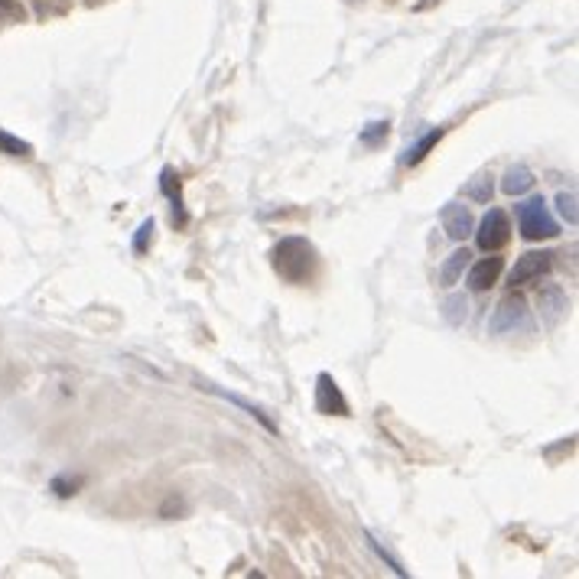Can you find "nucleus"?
<instances>
[{
	"mask_svg": "<svg viewBox=\"0 0 579 579\" xmlns=\"http://www.w3.org/2000/svg\"><path fill=\"white\" fill-rule=\"evenodd\" d=\"M0 153H7V156H33V143L20 141L16 134H10V131H4V127H0Z\"/></svg>",
	"mask_w": 579,
	"mask_h": 579,
	"instance_id": "nucleus-17",
	"label": "nucleus"
},
{
	"mask_svg": "<svg viewBox=\"0 0 579 579\" xmlns=\"http://www.w3.org/2000/svg\"><path fill=\"white\" fill-rule=\"evenodd\" d=\"M387 131H391L387 121H372V124L362 131V143L364 147H378L381 141H387Z\"/></svg>",
	"mask_w": 579,
	"mask_h": 579,
	"instance_id": "nucleus-18",
	"label": "nucleus"
},
{
	"mask_svg": "<svg viewBox=\"0 0 579 579\" xmlns=\"http://www.w3.org/2000/svg\"><path fill=\"white\" fill-rule=\"evenodd\" d=\"M534 173H531V166H511V170L505 173V179H501V193L505 195H524L534 189Z\"/></svg>",
	"mask_w": 579,
	"mask_h": 579,
	"instance_id": "nucleus-13",
	"label": "nucleus"
},
{
	"mask_svg": "<svg viewBox=\"0 0 579 579\" xmlns=\"http://www.w3.org/2000/svg\"><path fill=\"white\" fill-rule=\"evenodd\" d=\"M49 489L56 491L59 498H72L75 491L82 489V476H56V479H52Z\"/></svg>",
	"mask_w": 579,
	"mask_h": 579,
	"instance_id": "nucleus-19",
	"label": "nucleus"
},
{
	"mask_svg": "<svg viewBox=\"0 0 579 579\" xmlns=\"http://www.w3.org/2000/svg\"><path fill=\"white\" fill-rule=\"evenodd\" d=\"M316 410L326 416H349V401H345L339 381L329 372H322L316 378Z\"/></svg>",
	"mask_w": 579,
	"mask_h": 579,
	"instance_id": "nucleus-6",
	"label": "nucleus"
},
{
	"mask_svg": "<svg viewBox=\"0 0 579 579\" xmlns=\"http://www.w3.org/2000/svg\"><path fill=\"white\" fill-rule=\"evenodd\" d=\"M501 270H505V260L495 258V254L482 258L479 264H468V270H466L468 290H476V293H485V290H491L498 283V277H501Z\"/></svg>",
	"mask_w": 579,
	"mask_h": 579,
	"instance_id": "nucleus-8",
	"label": "nucleus"
},
{
	"mask_svg": "<svg viewBox=\"0 0 579 579\" xmlns=\"http://www.w3.org/2000/svg\"><path fill=\"white\" fill-rule=\"evenodd\" d=\"M439 222L443 231L453 241H466L472 231H476V218H472V208L462 205V202H446L443 212H439Z\"/></svg>",
	"mask_w": 579,
	"mask_h": 579,
	"instance_id": "nucleus-7",
	"label": "nucleus"
},
{
	"mask_svg": "<svg viewBox=\"0 0 579 579\" xmlns=\"http://www.w3.org/2000/svg\"><path fill=\"white\" fill-rule=\"evenodd\" d=\"M160 189L170 195V202H173V222L183 228V225L189 222V216H186V208H183V189H179V176H176V173H173V170L160 173Z\"/></svg>",
	"mask_w": 579,
	"mask_h": 579,
	"instance_id": "nucleus-11",
	"label": "nucleus"
},
{
	"mask_svg": "<svg viewBox=\"0 0 579 579\" xmlns=\"http://www.w3.org/2000/svg\"><path fill=\"white\" fill-rule=\"evenodd\" d=\"M524 326H528V303H524V297H518V293H508V297L495 306V312H491L489 329L495 335H501Z\"/></svg>",
	"mask_w": 579,
	"mask_h": 579,
	"instance_id": "nucleus-4",
	"label": "nucleus"
},
{
	"mask_svg": "<svg viewBox=\"0 0 579 579\" xmlns=\"http://www.w3.org/2000/svg\"><path fill=\"white\" fill-rule=\"evenodd\" d=\"M550 268H553V254L550 251H528L521 254L518 264L511 268V274H508V287H524V283H534L541 280V277L550 274Z\"/></svg>",
	"mask_w": 579,
	"mask_h": 579,
	"instance_id": "nucleus-5",
	"label": "nucleus"
},
{
	"mask_svg": "<svg viewBox=\"0 0 579 579\" xmlns=\"http://www.w3.org/2000/svg\"><path fill=\"white\" fill-rule=\"evenodd\" d=\"M23 20H26V10L16 0H0V23H23Z\"/></svg>",
	"mask_w": 579,
	"mask_h": 579,
	"instance_id": "nucleus-21",
	"label": "nucleus"
},
{
	"mask_svg": "<svg viewBox=\"0 0 579 579\" xmlns=\"http://www.w3.org/2000/svg\"><path fill=\"white\" fill-rule=\"evenodd\" d=\"M368 543H372V547H374V553H378V557L384 560V563L391 566V570L397 573V576H407V570H404V566H401V560H394L391 553H387V547H384V543H378V541H374L372 534H368Z\"/></svg>",
	"mask_w": 579,
	"mask_h": 579,
	"instance_id": "nucleus-22",
	"label": "nucleus"
},
{
	"mask_svg": "<svg viewBox=\"0 0 579 579\" xmlns=\"http://www.w3.org/2000/svg\"><path fill=\"white\" fill-rule=\"evenodd\" d=\"M468 316V300L462 297V293H456V297H449L443 303V320L449 322V326H462Z\"/></svg>",
	"mask_w": 579,
	"mask_h": 579,
	"instance_id": "nucleus-16",
	"label": "nucleus"
},
{
	"mask_svg": "<svg viewBox=\"0 0 579 579\" xmlns=\"http://www.w3.org/2000/svg\"><path fill=\"white\" fill-rule=\"evenodd\" d=\"M270 264H274L277 277H283L287 283H297V287H306L320 274V254L303 235H287V238L277 241L274 251H270Z\"/></svg>",
	"mask_w": 579,
	"mask_h": 579,
	"instance_id": "nucleus-1",
	"label": "nucleus"
},
{
	"mask_svg": "<svg viewBox=\"0 0 579 579\" xmlns=\"http://www.w3.org/2000/svg\"><path fill=\"white\" fill-rule=\"evenodd\" d=\"M557 212L566 218V225H576V222H579V212H576V193H557Z\"/></svg>",
	"mask_w": 579,
	"mask_h": 579,
	"instance_id": "nucleus-20",
	"label": "nucleus"
},
{
	"mask_svg": "<svg viewBox=\"0 0 579 579\" xmlns=\"http://www.w3.org/2000/svg\"><path fill=\"white\" fill-rule=\"evenodd\" d=\"M433 4H439V0H416V10H430Z\"/></svg>",
	"mask_w": 579,
	"mask_h": 579,
	"instance_id": "nucleus-24",
	"label": "nucleus"
},
{
	"mask_svg": "<svg viewBox=\"0 0 579 579\" xmlns=\"http://www.w3.org/2000/svg\"><path fill=\"white\" fill-rule=\"evenodd\" d=\"M85 4H89V7H98V4H108V0H85Z\"/></svg>",
	"mask_w": 579,
	"mask_h": 579,
	"instance_id": "nucleus-25",
	"label": "nucleus"
},
{
	"mask_svg": "<svg viewBox=\"0 0 579 579\" xmlns=\"http://www.w3.org/2000/svg\"><path fill=\"white\" fill-rule=\"evenodd\" d=\"M514 216H518L521 235H524L528 241H550V238H557L560 235L557 218L550 216L547 202H543L541 195H534V199L514 205Z\"/></svg>",
	"mask_w": 579,
	"mask_h": 579,
	"instance_id": "nucleus-2",
	"label": "nucleus"
},
{
	"mask_svg": "<svg viewBox=\"0 0 579 579\" xmlns=\"http://www.w3.org/2000/svg\"><path fill=\"white\" fill-rule=\"evenodd\" d=\"M446 134V127H433L430 134H424L420 141L414 143V147H407V153H404V166H420L426 160V156L437 150V143L443 141Z\"/></svg>",
	"mask_w": 579,
	"mask_h": 579,
	"instance_id": "nucleus-12",
	"label": "nucleus"
},
{
	"mask_svg": "<svg viewBox=\"0 0 579 579\" xmlns=\"http://www.w3.org/2000/svg\"><path fill=\"white\" fill-rule=\"evenodd\" d=\"M468 264H472V254H468L466 247L449 254V258L443 260V268H439V287H456V283L462 280V274L468 270Z\"/></svg>",
	"mask_w": 579,
	"mask_h": 579,
	"instance_id": "nucleus-10",
	"label": "nucleus"
},
{
	"mask_svg": "<svg viewBox=\"0 0 579 579\" xmlns=\"http://www.w3.org/2000/svg\"><path fill=\"white\" fill-rule=\"evenodd\" d=\"M472 235H476L479 251L495 254V251H501L508 241H511V222H508V216L501 212V208H489V212H485V218L479 222V228L472 231Z\"/></svg>",
	"mask_w": 579,
	"mask_h": 579,
	"instance_id": "nucleus-3",
	"label": "nucleus"
},
{
	"mask_svg": "<svg viewBox=\"0 0 579 579\" xmlns=\"http://www.w3.org/2000/svg\"><path fill=\"white\" fill-rule=\"evenodd\" d=\"M537 303H541V316L550 322V326H557L560 320L566 316V293L560 287H553V283H547V287H541V293H537Z\"/></svg>",
	"mask_w": 579,
	"mask_h": 579,
	"instance_id": "nucleus-9",
	"label": "nucleus"
},
{
	"mask_svg": "<svg viewBox=\"0 0 579 579\" xmlns=\"http://www.w3.org/2000/svg\"><path fill=\"white\" fill-rule=\"evenodd\" d=\"M150 241H153V218H147V222H141V228H137L134 254H143V251H147Z\"/></svg>",
	"mask_w": 579,
	"mask_h": 579,
	"instance_id": "nucleus-23",
	"label": "nucleus"
},
{
	"mask_svg": "<svg viewBox=\"0 0 579 579\" xmlns=\"http://www.w3.org/2000/svg\"><path fill=\"white\" fill-rule=\"evenodd\" d=\"M205 391L218 394V397H225V401H231V404H235V407L247 410V414H251L254 420H258V424L264 426V430H268V433H277V424H274V420H270V416L264 414V410H260V407H254V404H247L245 397H238V394H225V391H218V387H212V384H205Z\"/></svg>",
	"mask_w": 579,
	"mask_h": 579,
	"instance_id": "nucleus-14",
	"label": "nucleus"
},
{
	"mask_svg": "<svg viewBox=\"0 0 579 579\" xmlns=\"http://www.w3.org/2000/svg\"><path fill=\"white\" fill-rule=\"evenodd\" d=\"M491 193H495L491 173H482V176H476L466 189H462V195H466V199H472V202H479V205H489V202H491Z\"/></svg>",
	"mask_w": 579,
	"mask_h": 579,
	"instance_id": "nucleus-15",
	"label": "nucleus"
}]
</instances>
